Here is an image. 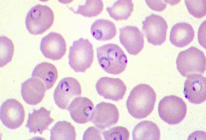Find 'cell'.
Returning a JSON list of instances; mask_svg holds the SVG:
<instances>
[{
    "mask_svg": "<svg viewBox=\"0 0 206 140\" xmlns=\"http://www.w3.org/2000/svg\"><path fill=\"white\" fill-rule=\"evenodd\" d=\"M156 98L155 91L149 85H137L131 91L126 101L129 113L136 119L146 117L154 109Z\"/></svg>",
    "mask_w": 206,
    "mask_h": 140,
    "instance_id": "cell-1",
    "label": "cell"
},
{
    "mask_svg": "<svg viewBox=\"0 0 206 140\" xmlns=\"http://www.w3.org/2000/svg\"><path fill=\"white\" fill-rule=\"evenodd\" d=\"M96 50L99 64L106 72L117 75L125 70L127 58L118 45L113 43L106 44L97 47Z\"/></svg>",
    "mask_w": 206,
    "mask_h": 140,
    "instance_id": "cell-2",
    "label": "cell"
},
{
    "mask_svg": "<svg viewBox=\"0 0 206 140\" xmlns=\"http://www.w3.org/2000/svg\"><path fill=\"white\" fill-rule=\"evenodd\" d=\"M177 69L183 77L203 74L206 70V58L204 53L191 46L181 51L176 60Z\"/></svg>",
    "mask_w": 206,
    "mask_h": 140,
    "instance_id": "cell-3",
    "label": "cell"
},
{
    "mask_svg": "<svg viewBox=\"0 0 206 140\" xmlns=\"http://www.w3.org/2000/svg\"><path fill=\"white\" fill-rule=\"evenodd\" d=\"M93 59V45L88 39L75 40L69 47L68 64L76 72H84L91 66Z\"/></svg>",
    "mask_w": 206,
    "mask_h": 140,
    "instance_id": "cell-4",
    "label": "cell"
},
{
    "mask_svg": "<svg viewBox=\"0 0 206 140\" xmlns=\"http://www.w3.org/2000/svg\"><path fill=\"white\" fill-rule=\"evenodd\" d=\"M54 15L53 10L46 5L37 4L32 7L26 16V27L30 34H42L53 24Z\"/></svg>",
    "mask_w": 206,
    "mask_h": 140,
    "instance_id": "cell-5",
    "label": "cell"
},
{
    "mask_svg": "<svg viewBox=\"0 0 206 140\" xmlns=\"http://www.w3.org/2000/svg\"><path fill=\"white\" fill-rule=\"evenodd\" d=\"M186 103L180 97L174 95L166 96L160 101L158 111L161 119L170 125L180 123L187 112Z\"/></svg>",
    "mask_w": 206,
    "mask_h": 140,
    "instance_id": "cell-6",
    "label": "cell"
},
{
    "mask_svg": "<svg viewBox=\"0 0 206 140\" xmlns=\"http://www.w3.org/2000/svg\"><path fill=\"white\" fill-rule=\"evenodd\" d=\"M81 94L80 84L72 77H67L61 79L54 91L53 97L56 105L60 109H67L75 97Z\"/></svg>",
    "mask_w": 206,
    "mask_h": 140,
    "instance_id": "cell-7",
    "label": "cell"
},
{
    "mask_svg": "<svg viewBox=\"0 0 206 140\" xmlns=\"http://www.w3.org/2000/svg\"><path fill=\"white\" fill-rule=\"evenodd\" d=\"M142 24V30L149 43L160 45L165 42L168 26L161 16L152 14L146 17Z\"/></svg>",
    "mask_w": 206,
    "mask_h": 140,
    "instance_id": "cell-8",
    "label": "cell"
},
{
    "mask_svg": "<svg viewBox=\"0 0 206 140\" xmlns=\"http://www.w3.org/2000/svg\"><path fill=\"white\" fill-rule=\"evenodd\" d=\"M0 120L4 126L12 130L21 126L25 117L22 105L15 99H8L4 101L0 107Z\"/></svg>",
    "mask_w": 206,
    "mask_h": 140,
    "instance_id": "cell-9",
    "label": "cell"
},
{
    "mask_svg": "<svg viewBox=\"0 0 206 140\" xmlns=\"http://www.w3.org/2000/svg\"><path fill=\"white\" fill-rule=\"evenodd\" d=\"M119 117L118 110L114 105L101 102L96 105L90 121L97 128L104 130L117 124Z\"/></svg>",
    "mask_w": 206,
    "mask_h": 140,
    "instance_id": "cell-10",
    "label": "cell"
},
{
    "mask_svg": "<svg viewBox=\"0 0 206 140\" xmlns=\"http://www.w3.org/2000/svg\"><path fill=\"white\" fill-rule=\"evenodd\" d=\"M40 50L46 58L54 60L61 59L65 54V40L60 34L51 32L43 37L40 43Z\"/></svg>",
    "mask_w": 206,
    "mask_h": 140,
    "instance_id": "cell-11",
    "label": "cell"
},
{
    "mask_svg": "<svg viewBox=\"0 0 206 140\" xmlns=\"http://www.w3.org/2000/svg\"><path fill=\"white\" fill-rule=\"evenodd\" d=\"M96 89L99 95L116 101L122 99L127 90L125 84L121 79L107 76L99 78L96 84Z\"/></svg>",
    "mask_w": 206,
    "mask_h": 140,
    "instance_id": "cell-12",
    "label": "cell"
},
{
    "mask_svg": "<svg viewBox=\"0 0 206 140\" xmlns=\"http://www.w3.org/2000/svg\"><path fill=\"white\" fill-rule=\"evenodd\" d=\"M184 86L185 98L191 103L199 104L206 100V78L201 74L188 76Z\"/></svg>",
    "mask_w": 206,
    "mask_h": 140,
    "instance_id": "cell-13",
    "label": "cell"
},
{
    "mask_svg": "<svg viewBox=\"0 0 206 140\" xmlns=\"http://www.w3.org/2000/svg\"><path fill=\"white\" fill-rule=\"evenodd\" d=\"M119 41L128 53L135 56L144 47V35L136 27L127 26L119 28Z\"/></svg>",
    "mask_w": 206,
    "mask_h": 140,
    "instance_id": "cell-14",
    "label": "cell"
},
{
    "mask_svg": "<svg viewBox=\"0 0 206 140\" xmlns=\"http://www.w3.org/2000/svg\"><path fill=\"white\" fill-rule=\"evenodd\" d=\"M94 109L92 101L88 98L83 97L75 98L67 109L72 119L79 124L90 121Z\"/></svg>",
    "mask_w": 206,
    "mask_h": 140,
    "instance_id": "cell-15",
    "label": "cell"
},
{
    "mask_svg": "<svg viewBox=\"0 0 206 140\" xmlns=\"http://www.w3.org/2000/svg\"><path fill=\"white\" fill-rule=\"evenodd\" d=\"M46 91L44 83L37 78H30L21 85V93L23 99L27 104L31 105H35L41 102Z\"/></svg>",
    "mask_w": 206,
    "mask_h": 140,
    "instance_id": "cell-16",
    "label": "cell"
},
{
    "mask_svg": "<svg viewBox=\"0 0 206 140\" xmlns=\"http://www.w3.org/2000/svg\"><path fill=\"white\" fill-rule=\"evenodd\" d=\"M51 111L43 107L39 109H33L32 113L28 114V118L25 127L29 129L30 133H38L42 134L43 132L48 129L49 126L54 120L50 117Z\"/></svg>",
    "mask_w": 206,
    "mask_h": 140,
    "instance_id": "cell-17",
    "label": "cell"
},
{
    "mask_svg": "<svg viewBox=\"0 0 206 140\" xmlns=\"http://www.w3.org/2000/svg\"><path fill=\"white\" fill-rule=\"evenodd\" d=\"M195 32L192 26L186 22L178 23L172 27L170 40L174 45L183 47L191 43L194 39Z\"/></svg>",
    "mask_w": 206,
    "mask_h": 140,
    "instance_id": "cell-18",
    "label": "cell"
},
{
    "mask_svg": "<svg viewBox=\"0 0 206 140\" xmlns=\"http://www.w3.org/2000/svg\"><path fill=\"white\" fill-rule=\"evenodd\" d=\"M31 76L41 80L47 90L51 88L54 85L58 77V72L53 64L43 62L36 66Z\"/></svg>",
    "mask_w": 206,
    "mask_h": 140,
    "instance_id": "cell-19",
    "label": "cell"
},
{
    "mask_svg": "<svg viewBox=\"0 0 206 140\" xmlns=\"http://www.w3.org/2000/svg\"><path fill=\"white\" fill-rule=\"evenodd\" d=\"M90 30L92 36L98 41L110 40L117 34L115 24L105 19H99L95 21L92 25Z\"/></svg>",
    "mask_w": 206,
    "mask_h": 140,
    "instance_id": "cell-20",
    "label": "cell"
},
{
    "mask_svg": "<svg viewBox=\"0 0 206 140\" xmlns=\"http://www.w3.org/2000/svg\"><path fill=\"white\" fill-rule=\"evenodd\" d=\"M132 136L133 140H159L160 138V130L152 121H142L135 127Z\"/></svg>",
    "mask_w": 206,
    "mask_h": 140,
    "instance_id": "cell-21",
    "label": "cell"
},
{
    "mask_svg": "<svg viewBox=\"0 0 206 140\" xmlns=\"http://www.w3.org/2000/svg\"><path fill=\"white\" fill-rule=\"evenodd\" d=\"M134 10V4L131 0H118L106 10L110 16L115 21L127 20Z\"/></svg>",
    "mask_w": 206,
    "mask_h": 140,
    "instance_id": "cell-22",
    "label": "cell"
},
{
    "mask_svg": "<svg viewBox=\"0 0 206 140\" xmlns=\"http://www.w3.org/2000/svg\"><path fill=\"white\" fill-rule=\"evenodd\" d=\"M50 140H75L76 133L75 127L69 122L59 121L50 130Z\"/></svg>",
    "mask_w": 206,
    "mask_h": 140,
    "instance_id": "cell-23",
    "label": "cell"
},
{
    "mask_svg": "<svg viewBox=\"0 0 206 140\" xmlns=\"http://www.w3.org/2000/svg\"><path fill=\"white\" fill-rule=\"evenodd\" d=\"M103 3L101 0H87L85 4L79 5L76 10L71 8L74 13L85 17L91 18L98 16L102 12Z\"/></svg>",
    "mask_w": 206,
    "mask_h": 140,
    "instance_id": "cell-24",
    "label": "cell"
},
{
    "mask_svg": "<svg viewBox=\"0 0 206 140\" xmlns=\"http://www.w3.org/2000/svg\"><path fill=\"white\" fill-rule=\"evenodd\" d=\"M0 39V67L10 62L13 55L14 45L12 41L5 36H1Z\"/></svg>",
    "mask_w": 206,
    "mask_h": 140,
    "instance_id": "cell-25",
    "label": "cell"
},
{
    "mask_svg": "<svg viewBox=\"0 0 206 140\" xmlns=\"http://www.w3.org/2000/svg\"><path fill=\"white\" fill-rule=\"evenodd\" d=\"M205 0H185V2L189 13L195 18H202L206 14Z\"/></svg>",
    "mask_w": 206,
    "mask_h": 140,
    "instance_id": "cell-26",
    "label": "cell"
},
{
    "mask_svg": "<svg viewBox=\"0 0 206 140\" xmlns=\"http://www.w3.org/2000/svg\"><path fill=\"white\" fill-rule=\"evenodd\" d=\"M102 134L106 140H128L130 136L128 130L122 126L112 127L104 131Z\"/></svg>",
    "mask_w": 206,
    "mask_h": 140,
    "instance_id": "cell-27",
    "label": "cell"
},
{
    "mask_svg": "<svg viewBox=\"0 0 206 140\" xmlns=\"http://www.w3.org/2000/svg\"><path fill=\"white\" fill-rule=\"evenodd\" d=\"M100 130L94 126L88 127L84 132L83 140H102Z\"/></svg>",
    "mask_w": 206,
    "mask_h": 140,
    "instance_id": "cell-28",
    "label": "cell"
},
{
    "mask_svg": "<svg viewBox=\"0 0 206 140\" xmlns=\"http://www.w3.org/2000/svg\"><path fill=\"white\" fill-rule=\"evenodd\" d=\"M167 2L165 0H145L146 4L150 9L158 11H161L165 9Z\"/></svg>",
    "mask_w": 206,
    "mask_h": 140,
    "instance_id": "cell-29",
    "label": "cell"
}]
</instances>
